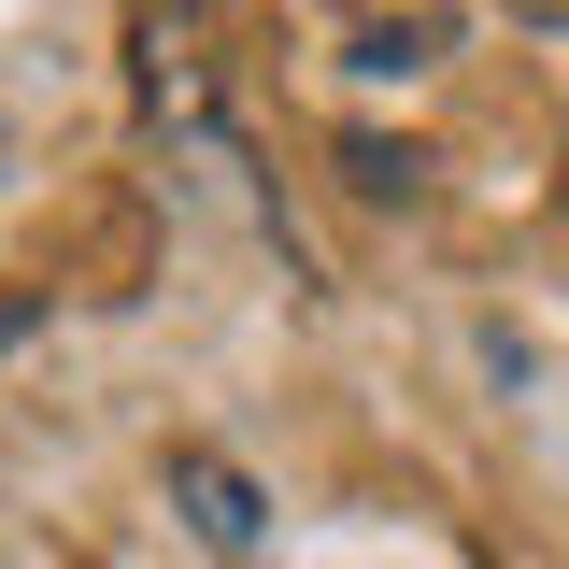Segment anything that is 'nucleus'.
Returning <instances> with one entry per match:
<instances>
[{
  "mask_svg": "<svg viewBox=\"0 0 569 569\" xmlns=\"http://www.w3.org/2000/svg\"><path fill=\"white\" fill-rule=\"evenodd\" d=\"M171 498H186V527H200V541H213L228 569L257 556V485H242L228 456H171Z\"/></svg>",
  "mask_w": 569,
  "mask_h": 569,
  "instance_id": "nucleus-1",
  "label": "nucleus"
},
{
  "mask_svg": "<svg viewBox=\"0 0 569 569\" xmlns=\"http://www.w3.org/2000/svg\"><path fill=\"white\" fill-rule=\"evenodd\" d=\"M512 14H527V29H569V0H512Z\"/></svg>",
  "mask_w": 569,
  "mask_h": 569,
  "instance_id": "nucleus-2",
  "label": "nucleus"
}]
</instances>
